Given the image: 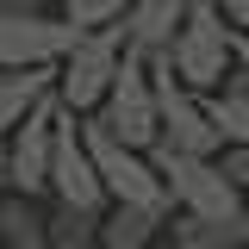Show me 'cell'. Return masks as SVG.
Wrapping results in <instances>:
<instances>
[{"mask_svg":"<svg viewBox=\"0 0 249 249\" xmlns=\"http://www.w3.org/2000/svg\"><path fill=\"white\" fill-rule=\"evenodd\" d=\"M137 0H62V19L75 31H106V25H124Z\"/></svg>","mask_w":249,"mask_h":249,"instance_id":"9a60e30c","label":"cell"},{"mask_svg":"<svg viewBox=\"0 0 249 249\" xmlns=\"http://www.w3.org/2000/svg\"><path fill=\"white\" fill-rule=\"evenodd\" d=\"M187 13H193V0H137L131 19H124V44L143 50V56H168L181 25H187Z\"/></svg>","mask_w":249,"mask_h":249,"instance_id":"ba28073f","label":"cell"},{"mask_svg":"<svg viewBox=\"0 0 249 249\" xmlns=\"http://www.w3.org/2000/svg\"><path fill=\"white\" fill-rule=\"evenodd\" d=\"M162 224L168 218L150 212V206H106V218H100V249H150Z\"/></svg>","mask_w":249,"mask_h":249,"instance_id":"8fae6325","label":"cell"},{"mask_svg":"<svg viewBox=\"0 0 249 249\" xmlns=\"http://www.w3.org/2000/svg\"><path fill=\"white\" fill-rule=\"evenodd\" d=\"M93 119L112 124V137H124L131 150H156L162 143V100H156V62L143 50H124V69L112 93H106V106L93 112Z\"/></svg>","mask_w":249,"mask_h":249,"instance_id":"277c9868","label":"cell"},{"mask_svg":"<svg viewBox=\"0 0 249 249\" xmlns=\"http://www.w3.org/2000/svg\"><path fill=\"white\" fill-rule=\"evenodd\" d=\"M156 168H162V181L175 193V212L187 218H231L243 212V187L224 175V162L218 156H187V150H168V143H156Z\"/></svg>","mask_w":249,"mask_h":249,"instance_id":"3957f363","label":"cell"},{"mask_svg":"<svg viewBox=\"0 0 249 249\" xmlns=\"http://www.w3.org/2000/svg\"><path fill=\"white\" fill-rule=\"evenodd\" d=\"M168 69L181 75L193 93H224L231 75H237V25L224 19L218 0H193L181 37L168 50Z\"/></svg>","mask_w":249,"mask_h":249,"instance_id":"6da1fadb","label":"cell"},{"mask_svg":"<svg viewBox=\"0 0 249 249\" xmlns=\"http://www.w3.org/2000/svg\"><path fill=\"white\" fill-rule=\"evenodd\" d=\"M100 218L106 212H88V206H62L50 212V243L56 249H100Z\"/></svg>","mask_w":249,"mask_h":249,"instance_id":"4fadbf2b","label":"cell"},{"mask_svg":"<svg viewBox=\"0 0 249 249\" xmlns=\"http://www.w3.org/2000/svg\"><path fill=\"white\" fill-rule=\"evenodd\" d=\"M231 81L249 88V37H243V31H237V75H231Z\"/></svg>","mask_w":249,"mask_h":249,"instance_id":"d6986e66","label":"cell"},{"mask_svg":"<svg viewBox=\"0 0 249 249\" xmlns=\"http://www.w3.org/2000/svg\"><path fill=\"white\" fill-rule=\"evenodd\" d=\"M0 249H6V231H0Z\"/></svg>","mask_w":249,"mask_h":249,"instance_id":"ffe728a7","label":"cell"},{"mask_svg":"<svg viewBox=\"0 0 249 249\" xmlns=\"http://www.w3.org/2000/svg\"><path fill=\"white\" fill-rule=\"evenodd\" d=\"M50 193L62 206H88V212H106L112 193L100 181V162H93L88 137H81V112H56V162H50Z\"/></svg>","mask_w":249,"mask_h":249,"instance_id":"8992f818","label":"cell"},{"mask_svg":"<svg viewBox=\"0 0 249 249\" xmlns=\"http://www.w3.org/2000/svg\"><path fill=\"white\" fill-rule=\"evenodd\" d=\"M0 13H6V0H0Z\"/></svg>","mask_w":249,"mask_h":249,"instance_id":"44dd1931","label":"cell"},{"mask_svg":"<svg viewBox=\"0 0 249 249\" xmlns=\"http://www.w3.org/2000/svg\"><path fill=\"white\" fill-rule=\"evenodd\" d=\"M206 106H212V124L224 131V150L249 143V88L243 81H231L224 93H206Z\"/></svg>","mask_w":249,"mask_h":249,"instance_id":"5bb4252c","label":"cell"},{"mask_svg":"<svg viewBox=\"0 0 249 249\" xmlns=\"http://www.w3.org/2000/svg\"><path fill=\"white\" fill-rule=\"evenodd\" d=\"M81 31L62 13H37L31 0H6L0 13V69H62Z\"/></svg>","mask_w":249,"mask_h":249,"instance_id":"5b68a950","label":"cell"},{"mask_svg":"<svg viewBox=\"0 0 249 249\" xmlns=\"http://www.w3.org/2000/svg\"><path fill=\"white\" fill-rule=\"evenodd\" d=\"M175 249H249V206L231 218H175Z\"/></svg>","mask_w":249,"mask_h":249,"instance_id":"30bf717a","label":"cell"},{"mask_svg":"<svg viewBox=\"0 0 249 249\" xmlns=\"http://www.w3.org/2000/svg\"><path fill=\"white\" fill-rule=\"evenodd\" d=\"M124 25H106V31H81L75 37V50L62 56L56 69V100L69 106V112H81V119H93L100 106H106V93H112V81H119L124 69Z\"/></svg>","mask_w":249,"mask_h":249,"instance_id":"7a4b0ae2","label":"cell"},{"mask_svg":"<svg viewBox=\"0 0 249 249\" xmlns=\"http://www.w3.org/2000/svg\"><path fill=\"white\" fill-rule=\"evenodd\" d=\"M218 6H224V19H231V25L249 37V0H218Z\"/></svg>","mask_w":249,"mask_h":249,"instance_id":"e0dca14e","label":"cell"},{"mask_svg":"<svg viewBox=\"0 0 249 249\" xmlns=\"http://www.w3.org/2000/svg\"><path fill=\"white\" fill-rule=\"evenodd\" d=\"M218 162H224V175H231V181L249 193V143H231V150L218 156Z\"/></svg>","mask_w":249,"mask_h":249,"instance_id":"2e32d148","label":"cell"},{"mask_svg":"<svg viewBox=\"0 0 249 249\" xmlns=\"http://www.w3.org/2000/svg\"><path fill=\"white\" fill-rule=\"evenodd\" d=\"M56 112H62V100H44V106H37L19 131H13V187H6V193H25V199H44V193H50Z\"/></svg>","mask_w":249,"mask_h":249,"instance_id":"52a82bcc","label":"cell"},{"mask_svg":"<svg viewBox=\"0 0 249 249\" xmlns=\"http://www.w3.org/2000/svg\"><path fill=\"white\" fill-rule=\"evenodd\" d=\"M44 100H56V69H0V131H19Z\"/></svg>","mask_w":249,"mask_h":249,"instance_id":"9c48e42d","label":"cell"},{"mask_svg":"<svg viewBox=\"0 0 249 249\" xmlns=\"http://www.w3.org/2000/svg\"><path fill=\"white\" fill-rule=\"evenodd\" d=\"M0 231H6V249H56L50 243V212H37V199H25V193L0 199Z\"/></svg>","mask_w":249,"mask_h":249,"instance_id":"7c38bea8","label":"cell"},{"mask_svg":"<svg viewBox=\"0 0 249 249\" xmlns=\"http://www.w3.org/2000/svg\"><path fill=\"white\" fill-rule=\"evenodd\" d=\"M0 187H13V131H0Z\"/></svg>","mask_w":249,"mask_h":249,"instance_id":"ac0fdd59","label":"cell"}]
</instances>
